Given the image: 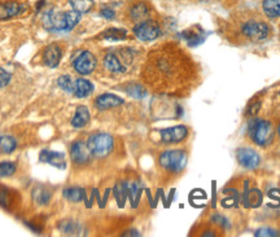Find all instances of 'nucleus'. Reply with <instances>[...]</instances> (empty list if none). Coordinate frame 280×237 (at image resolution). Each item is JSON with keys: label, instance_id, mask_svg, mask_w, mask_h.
<instances>
[{"label": "nucleus", "instance_id": "18", "mask_svg": "<svg viewBox=\"0 0 280 237\" xmlns=\"http://www.w3.org/2000/svg\"><path fill=\"white\" fill-rule=\"evenodd\" d=\"M262 7L269 18L280 17V0H263Z\"/></svg>", "mask_w": 280, "mask_h": 237}, {"label": "nucleus", "instance_id": "15", "mask_svg": "<svg viewBox=\"0 0 280 237\" xmlns=\"http://www.w3.org/2000/svg\"><path fill=\"white\" fill-rule=\"evenodd\" d=\"M21 12L22 5L16 3V1H8V3L0 4V20L12 18L14 16H18Z\"/></svg>", "mask_w": 280, "mask_h": 237}, {"label": "nucleus", "instance_id": "11", "mask_svg": "<svg viewBox=\"0 0 280 237\" xmlns=\"http://www.w3.org/2000/svg\"><path fill=\"white\" fill-rule=\"evenodd\" d=\"M39 159L42 162L50 163L52 166L57 167V169H65V159L64 154L61 153L54 152V150H42L39 154Z\"/></svg>", "mask_w": 280, "mask_h": 237}, {"label": "nucleus", "instance_id": "2", "mask_svg": "<svg viewBox=\"0 0 280 237\" xmlns=\"http://www.w3.org/2000/svg\"><path fill=\"white\" fill-rule=\"evenodd\" d=\"M187 163V154L182 149H171L166 150L160 156V165L167 171L181 173Z\"/></svg>", "mask_w": 280, "mask_h": 237}, {"label": "nucleus", "instance_id": "20", "mask_svg": "<svg viewBox=\"0 0 280 237\" xmlns=\"http://www.w3.org/2000/svg\"><path fill=\"white\" fill-rule=\"evenodd\" d=\"M16 147H17V143L12 136H8V135L0 136V153L9 154L16 149Z\"/></svg>", "mask_w": 280, "mask_h": 237}, {"label": "nucleus", "instance_id": "21", "mask_svg": "<svg viewBox=\"0 0 280 237\" xmlns=\"http://www.w3.org/2000/svg\"><path fill=\"white\" fill-rule=\"evenodd\" d=\"M73 9L79 13H87L93 7V0H69Z\"/></svg>", "mask_w": 280, "mask_h": 237}, {"label": "nucleus", "instance_id": "29", "mask_svg": "<svg viewBox=\"0 0 280 237\" xmlns=\"http://www.w3.org/2000/svg\"><path fill=\"white\" fill-rule=\"evenodd\" d=\"M185 35H187L186 36V39H187L188 44L192 47L197 46V44L202 43V40H204V38H202L200 34H197V32H192L191 30H189V31H186Z\"/></svg>", "mask_w": 280, "mask_h": 237}, {"label": "nucleus", "instance_id": "22", "mask_svg": "<svg viewBox=\"0 0 280 237\" xmlns=\"http://www.w3.org/2000/svg\"><path fill=\"white\" fill-rule=\"evenodd\" d=\"M103 36L108 40H122L127 36V31L124 29H108Z\"/></svg>", "mask_w": 280, "mask_h": 237}, {"label": "nucleus", "instance_id": "35", "mask_svg": "<svg viewBox=\"0 0 280 237\" xmlns=\"http://www.w3.org/2000/svg\"><path fill=\"white\" fill-rule=\"evenodd\" d=\"M100 14H101L104 18H107V20H112V18H114V16H116V12H114L112 8L104 7V8H101Z\"/></svg>", "mask_w": 280, "mask_h": 237}, {"label": "nucleus", "instance_id": "7", "mask_svg": "<svg viewBox=\"0 0 280 237\" xmlns=\"http://www.w3.org/2000/svg\"><path fill=\"white\" fill-rule=\"evenodd\" d=\"M236 157H238V161L241 166L248 169V170H254L259 166L261 163V157L255 150L249 148H241L239 149L238 153H236Z\"/></svg>", "mask_w": 280, "mask_h": 237}, {"label": "nucleus", "instance_id": "1", "mask_svg": "<svg viewBox=\"0 0 280 237\" xmlns=\"http://www.w3.org/2000/svg\"><path fill=\"white\" fill-rule=\"evenodd\" d=\"M249 135L253 142L257 145L265 147L270 144L274 139V127L269 120L265 119H254L250 124Z\"/></svg>", "mask_w": 280, "mask_h": 237}, {"label": "nucleus", "instance_id": "13", "mask_svg": "<svg viewBox=\"0 0 280 237\" xmlns=\"http://www.w3.org/2000/svg\"><path fill=\"white\" fill-rule=\"evenodd\" d=\"M43 60L44 64L50 67H57L61 60V50L60 47L56 44H51L44 50L43 53Z\"/></svg>", "mask_w": 280, "mask_h": 237}, {"label": "nucleus", "instance_id": "16", "mask_svg": "<svg viewBox=\"0 0 280 237\" xmlns=\"http://www.w3.org/2000/svg\"><path fill=\"white\" fill-rule=\"evenodd\" d=\"M90 122V112L86 106H78L75 112L74 118L71 119V124L75 128L85 127L86 124Z\"/></svg>", "mask_w": 280, "mask_h": 237}, {"label": "nucleus", "instance_id": "26", "mask_svg": "<svg viewBox=\"0 0 280 237\" xmlns=\"http://www.w3.org/2000/svg\"><path fill=\"white\" fill-rule=\"evenodd\" d=\"M57 85L60 86V89H62L64 91H66V92L73 93V91H74V82H73L71 77H69V75H62V77H60L59 81H57Z\"/></svg>", "mask_w": 280, "mask_h": 237}, {"label": "nucleus", "instance_id": "5", "mask_svg": "<svg viewBox=\"0 0 280 237\" xmlns=\"http://www.w3.org/2000/svg\"><path fill=\"white\" fill-rule=\"evenodd\" d=\"M243 34L249 39L255 40H263L266 39L269 35V26L263 22L257 21H249L243 26Z\"/></svg>", "mask_w": 280, "mask_h": 237}, {"label": "nucleus", "instance_id": "32", "mask_svg": "<svg viewBox=\"0 0 280 237\" xmlns=\"http://www.w3.org/2000/svg\"><path fill=\"white\" fill-rule=\"evenodd\" d=\"M249 201L252 202V206H254V207L261 205V202H262V195H261V192L257 191V189L250 192V198H249Z\"/></svg>", "mask_w": 280, "mask_h": 237}, {"label": "nucleus", "instance_id": "27", "mask_svg": "<svg viewBox=\"0 0 280 237\" xmlns=\"http://www.w3.org/2000/svg\"><path fill=\"white\" fill-rule=\"evenodd\" d=\"M16 171V165L13 162H0V178H7L13 175Z\"/></svg>", "mask_w": 280, "mask_h": 237}, {"label": "nucleus", "instance_id": "34", "mask_svg": "<svg viewBox=\"0 0 280 237\" xmlns=\"http://www.w3.org/2000/svg\"><path fill=\"white\" fill-rule=\"evenodd\" d=\"M9 81H11V74L8 71L0 69V89L5 87L9 83Z\"/></svg>", "mask_w": 280, "mask_h": 237}, {"label": "nucleus", "instance_id": "3", "mask_svg": "<svg viewBox=\"0 0 280 237\" xmlns=\"http://www.w3.org/2000/svg\"><path fill=\"white\" fill-rule=\"evenodd\" d=\"M90 150L95 157H104L109 154L113 149V139L108 134H93L90 136L89 142H87Z\"/></svg>", "mask_w": 280, "mask_h": 237}, {"label": "nucleus", "instance_id": "30", "mask_svg": "<svg viewBox=\"0 0 280 237\" xmlns=\"http://www.w3.org/2000/svg\"><path fill=\"white\" fill-rule=\"evenodd\" d=\"M60 230L65 235H77V232H78V224L73 223V222H62L60 226Z\"/></svg>", "mask_w": 280, "mask_h": 237}, {"label": "nucleus", "instance_id": "19", "mask_svg": "<svg viewBox=\"0 0 280 237\" xmlns=\"http://www.w3.org/2000/svg\"><path fill=\"white\" fill-rule=\"evenodd\" d=\"M148 14H149V8L147 7L146 4L143 3L135 4L134 7L131 8V18L136 22L147 21Z\"/></svg>", "mask_w": 280, "mask_h": 237}, {"label": "nucleus", "instance_id": "8", "mask_svg": "<svg viewBox=\"0 0 280 237\" xmlns=\"http://www.w3.org/2000/svg\"><path fill=\"white\" fill-rule=\"evenodd\" d=\"M93 153L90 150L89 145L83 142H75L70 148V157L75 163L83 165L91 159Z\"/></svg>", "mask_w": 280, "mask_h": 237}, {"label": "nucleus", "instance_id": "33", "mask_svg": "<svg viewBox=\"0 0 280 237\" xmlns=\"http://www.w3.org/2000/svg\"><path fill=\"white\" fill-rule=\"evenodd\" d=\"M255 236L257 237H271V236H279V234H278V231L275 230H271V228H261V230H258L257 232H255Z\"/></svg>", "mask_w": 280, "mask_h": 237}, {"label": "nucleus", "instance_id": "23", "mask_svg": "<svg viewBox=\"0 0 280 237\" xmlns=\"http://www.w3.org/2000/svg\"><path fill=\"white\" fill-rule=\"evenodd\" d=\"M65 197L71 202H79L85 198V191L81 188H69L64 192Z\"/></svg>", "mask_w": 280, "mask_h": 237}, {"label": "nucleus", "instance_id": "37", "mask_svg": "<svg viewBox=\"0 0 280 237\" xmlns=\"http://www.w3.org/2000/svg\"><path fill=\"white\" fill-rule=\"evenodd\" d=\"M278 132H279V136H280V124H279V128H278Z\"/></svg>", "mask_w": 280, "mask_h": 237}, {"label": "nucleus", "instance_id": "31", "mask_svg": "<svg viewBox=\"0 0 280 237\" xmlns=\"http://www.w3.org/2000/svg\"><path fill=\"white\" fill-rule=\"evenodd\" d=\"M34 197L40 205H46L51 200V193L48 191H39L34 193Z\"/></svg>", "mask_w": 280, "mask_h": 237}, {"label": "nucleus", "instance_id": "12", "mask_svg": "<svg viewBox=\"0 0 280 237\" xmlns=\"http://www.w3.org/2000/svg\"><path fill=\"white\" fill-rule=\"evenodd\" d=\"M122 104H124V100L121 99V97H118V96L112 95V93H104V95H100L95 101V105L101 110L117 108V106L122 105Z\"/></svg>", "mask_w": 280, "mask_h": 237}, {"label": "nucleus", "instance_id": "25", "mask_svg": "<svg viewBox=\"0 0 280 237\" xmlns=\"http://www.w3.org/2000/svg\"><path fill=\"white\" fill-rule=\"evenodd\" d=\"M126 92L134 99H143L147 96V89L140 85H131L126 89Z\"/></svg>", "mask_w": 280, "mask_h": 237}, {"label": "nucleus", "instance_id": "24", "mask_svg": "<svg viewBox=\"0 0 280 237\" xmlns=\"http://www.w3.org/2000/svg\"><path fill=\"white\" fill-rule=\"evenodd\" d=\"M65 25H66V30L74 28L79 21H81V13L77 11L65 12Z\"/></svg>", "mask_w": 280, "mask_h": 237}, {"label": "nucleus", "instance_id": "17", "mask_svg": "<svg viewBox=\"0 0 280 237\" xmlns=\"http://www.w3.org/2000/svg\"><path fill=\"white\" fill-rule=\"evenodd\" d=\"M104 65L107 67L108 70L112 71V73H124L126 71V67L121 64V61L118 60V57L113 53H109L104 59Z\"/></svg>", "mask_w": 280, "mask_h": 237}, {"label": "nucleus", "instance_id": "36", "mask_svg": "<svg viewBox=\"0 0 280 237\" xmlns=\"http://www.w3.org/2000/svg\"><path fill=\"white\" fill-rule=\"evenodd\" d=\"M259 106H261V104H259V103L254 104V105H253L252 108H250V110H249V113H250V114H257V113H258V108H259Z\"/></svg>", "mask_w": 280, "mask_h": 237}, {"label": "nucleus", "instance_id": "14", "mask_svg": "<svg viewBox=\"0 0 280 237\" xmlns=\"http://www.w3.org/2000/svg\"><path fill=\"white\" fill-rule=\"evenodd\" d=\"M93 85L91 83L90 81L87 79H83V78H79L74 82V93L75 97H78V99H83V97H87L93 93Z\"/></svg>", "mask_w": 280, "mask_h": 237}, {"label": "nucleus", "instance_id": "6", "mask_svg": "<svg viewBox=\"0 0 280 237\" xmlns=\"http://www.w3.org/2000/svg\"><path fill=\"white\" fill-rule=\"evenodd\" d=\"M73 66H74L75 71L79 73L82 75L91 74L96 67V59L93 53L89 52V51H85L82 52L77 59L73 62Z\"/></svg>", "mask_w": 280, "mask_h": 237}, {"label": "nucleus", "instance_id": "9", "mask_svg": "<svg viewBox=\"0 0 280 237\" xmlns=\"http://www.w3.org/2000/svg\"><path fill=\"white\" fill-rule=\"evenodd\" d=\"M160 134L163 143L171 144V143H181L182 140H185L188 134V130L186 126H175V127L161 130Z\"/></svg>", "mask_w": 280, "mask_h": 237}, {"label": "nucleus", "instance_id": "10", "mask_svg": "<svg viewBox=\"0 0 280 237\" xmlns=\"http://www.w3.org/2000/svg\"><path fill=\"white\" fill-rule=\"evenodd\" d=\"M43 24L47 29L50 30H66V25H65V14L61 12L50 11L43 18Z\"/></svg>", "mask_w": 280, "mask_h": 237}, {"label": "nucleus", "instance_id": "4", "mask_svg": "<svg viewBox=\"0 0 280 237\" xmlns=\"http://www.w3.org/2000/svg\"><path fill=\"white\" fill-rule=\"evenodd\" d=\"M134 34L138 39L143 40V42H151L160 36L161 30L156 22L147 20V21L139 22L138 25L135 26Z\"/></svg>", "mask_w": 280, "mask_h": 237}, {"label": "nucleus", "instance_id": "28", "mask_svg": "<svg viewBox=\"0 0 280 237\" xmlns=\"http://www.w3.org/2000/svg\"><path fill=\"white\" fill-rule=\"evenodd\" d=\"M12 204L13 202H12L11 192L8 191L7 188H1L0 189V205L5 207V209H11Z\"/></svg>", "mask_w": 280, "mask_h": 237}]
</instances>
